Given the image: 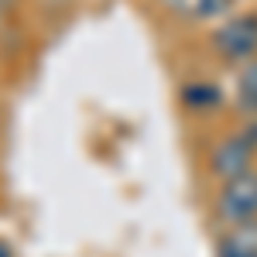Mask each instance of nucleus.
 Here are the masks:
<instances>
[{"instance_id":"1","label":"nucleus","mask_w":257,"mask_h":257,"mask_svg":"<svg viewBox=\"0 0 257 257\" xmlns=\"http://www.w3.org/2000/svg\"><path fill=\"white\" fill-rule=\"evenodd\" d=\"M254 144L243 138V134H226V138H219L213 144V151H209V175L216 178L219 185H226V182H237V178L250 175L254 172Z\"/></svg>"},{"instance_id":"2","label":"nucleus","mask_w":257,"mask_h":257,"mask_svg":"<svg viewBox=\"0 0 257 257\" xmlns=\"http://www.w3.org/2000/svg\"><path fill=\"white\" fill-rule=\"evenodd\" d=\"M213 52L237 65L257 59V14H240L219 24L213 31Z\"/></svg>"},{"instance_id":"3","label":"nucleus","mask_w":257,"mask_h":257,"mask_svg":"<svg viewBox=\"0 0 257 257\" xmlns=\"http://www.w3.org/2000/svg\"><path fill=\"white\" fill-rule=\"evenodd\" d=\"M216 216L223 219L226 226H240V223L257 219V172L237 178V182L219 185Z\"/></svg>"},{"instance_id":"4","label":"nucleus","mask_w":257,"mask_h":257,"mask_svg":"<svg viewBox=\"0 0 257 257\" xmlns=\"http://www.w3.org/2000/svg\"><path fill=\"white\" fill-rule=\"evenodd\" d=\"M161 7L175 18H192V21H216L230 14L233 0H161Z\"/></svg>"},{"instance_id":"5","label":"nucleus","mask_w":257,"mask_h":257,"mask_svg":"<svg viewBox=\"0 0 257 257\" xmlns=\"http://www.w3.org/2000/svg\"><path fill=\"white\" fill-rule=\"evenodd\" d=\"M237 110L247 120H257V59L237 69Z\"/></svg>"},{"instance_id":"6","label":"nucleus","mask_w":257,"mask_h":257,"mask_svg":"<svg viewBox=\"0 0 257 257\" xmlns=\"http://www.w3.org/2000/svg\"><path fill=\"white\" fill-rule=\"evenodd\" d=\"M182 103L192 106V110H213L219 103V89L213 82H189L182 89Z\"/></svg>"},{"instance_id":"7","label":"nucleus","mask_w":257,"mask_h":257,"mask_svg":"<svg viewBox=\"0 0 257 257\" xmlns=\"http://www.w3.org/2000/svg\"><path fill=\"white\" fill-rule=\"evenodd\" d=\"M0 257H14V254H11V247H7V243H0Z\"/></svg>"},{"instance_id":"8","label":"nucleus","mask_w":257,"mask_h":257,"mask_svg":"<svg viewBox=\"0 0 257 257\" xmlns=\"http://www.w3.org/2000/svg\"><path fill=\"white\" fill-rule=\"evenodd\" d=\"M4 24H7V11L0 7V31H4Z\"/></svg>"}]
</instances>
